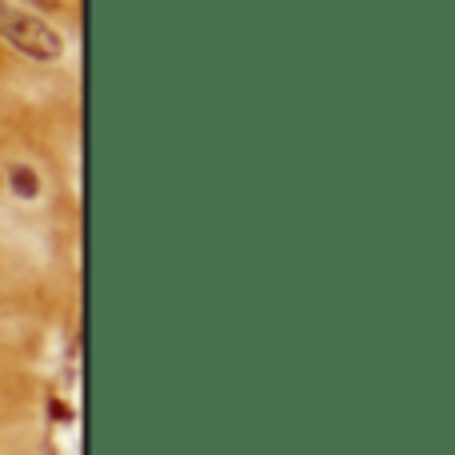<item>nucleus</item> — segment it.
Returning a JSON list of instances; mask_svg holds the SVG:
<instances>
[{"label":"nucleus","instance_id":"1","mask_svg":"<svg viewBox=\"0 0 455 455\" xmlns=\"http://www.w3.org/2000/svg\"><path fill=\"white\" fill-rule=\"evenodd\" d=\"M0 32L8 36V44L20 48L28 60H60L64 52V40L56 36V28L40 16H28V12H0Z\"/></svg>","mask_w":455,"mask_h":455},{"label":"nucleus","instance_id":"2","mask_svg":"<svg viewBox=\"0 0 455 455\" xmlns=\"http://www.w3.org/2000/svg\"><path fill=\"white\" fill-rule=\"evenodd\" d=\"M12 192H16V196H24V200L36 196V192H40L36 172H32V168H12Z\"/></svg>","mask_w":455,"mask_h":455}]
</instances>
